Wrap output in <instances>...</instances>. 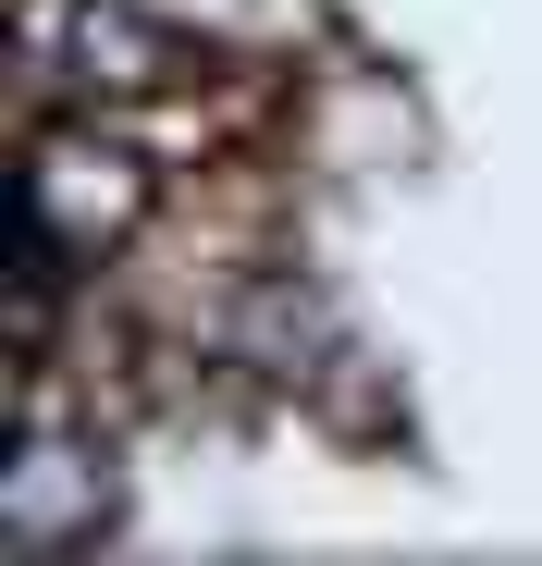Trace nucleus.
Masks as SVG:
<instances>
[{
  "label": "nucleus",
  "instance_id": "1",
  "mask_svg": "<svg viewBox=\"0 0 542 566\" xmlns=\"http://www.w3.org/2000/svg\"><path fill=\"white\" fill-rule=\"evenodd\" d=\"M25 198H38V247L100 271L173 210V172L112 124V112H25Z\"/></svg>",
  "mask_w": 542,
  "mask_h": 566
}]
</instances>
